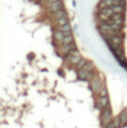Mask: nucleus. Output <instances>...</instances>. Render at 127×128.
Here are the masks:
<instances>
[{
    "label": "nucleus",
    "mask_w": 127,
    "mask_h": 128,
    "mask_svg": "<svg viewBox=\"0 0 127 128\" xmlns=\"http://www.w3.org/2000/svg\"><path fill=\"white\" fill-rule=\"evenodd\" d=\"M64 7L63 3L61 1H58V2H55V3H51V9L54 11V12H58L60 10H62Z\"/></svg>",
    "instance_id": "nucleus-1"
},
{
    "label": "nucleus",
    "mask_w": 127,
    "mask_h": 128,
    "mask_svg": "<svg viewBox=\"0 0 127 128\" xmlns=\"http://www.w3.org/2000/svg\"><path fill=\"white\" fill-rule=\"evenodd\" d=\"M102 14L104 16H106V17H112L115 13H114V11H113V9L111 7H107V8L102 10Z\"/></svg>",
    "instance_id": "nucleus-2"
},
{
    "label": "nucleus",
    "mask_w": 127,
    "mask_h": 128,
    "mask_svg": "<svg viewBox=\"0 0 127 128\" xmlns=\"http://www.w3.org/2000/svg\"><path fill=\"white\" fill-rule=\"evenodd\" d=\"M114 11V13H118V14H121L123 11H124V7L121 6V5H114L111 7Z\"/></svg>",
    "instance_id": "nucleus-3"
},
{
    "label": "nucleus",
    "mask_w": 127,
    "mask_h": 128,
    "mask_svg": "<svg viewBox=\"0 0 127 128\" xmlns=\"http://www.w3.org/2000/svg\"><path fill=\"white\" fill-rule=\"evenodd\" d=\"M55 17H56V18L59 20V19H61V18L67 17V14H66V12H65L64 10H60V11L56 12V15H55Z\"/></svg>",
    "instance_id": "nucleus-4"
},
{
    "label": "nucleus",
    "mask_w": 127,
    "mask_h": 128,
    "mask_svg": "<svg viewBox=\"0 0 127 128\" xmlns=\"http://www.w3.org/2000/svg\"><path fill=\"white\" fill-rule=\"evenodd\" d=\"M68 22H69V20H68L67 17H64V18H61V19L58 20V24H59L61 27H64V26L68 25Z\"/></svg>",
    "instance_id": "nucleus-5"
},
{
    "label": "nucleus",
    "mask_w": 127,
    "mask_h": 128,
    "mask_svg": "<svg viewBox=\"0 0 127 128\" xmlns=\"http://www.w3.org/2000/svg\"><path fill=\"white\" fill-rule=\"evenodd\" d=\"M64 36H65V35H64V33H63L62 31H58V32L55 33V38H56L57 40H59V41H64V39H65Z\"/></svg>",
    "instance_id": "nucleus-6"
},
{
    "label": "nucleus",
    "mask_w": 127,
    "mask_h": 128,
    "mask_svg": "<svg viewBox=\"0 0 127 128\" xmlns=\"http://www.w3.org/2000/svg\"><path fill=\"white\" fill-rule=\"evenodd\" d=\"M111 41L113 42V43H116V44H118V45L121 43V39H120L118 36H113Z\"/></svg>",
    "instance_id": "nucleus-7"
},
{
    "label": "nucleus",
    "mask_w": 127,
    "mask_h": 128,
    "mask_svg": "<svg viewBox=\"0 0 127 128\" xmlns=\"http://www.w3.org/2000/svg\"><path fill=\"white\" fill-rule=\"evenodd\" d=\"M63 42L65 43V44H70V43H72V42H73V36L65 37V39H64Z\"/></svg>",
    "instance_id": "nucleus-8"
},
{
    "label": "nucleus",
    "mask_w": 127,
    "mask_h": 128,
    "mask_svg": "<svg viewBox=\"0 0 127 128\" xmlns=\"http://www.w3.org/2000/svg\"><path fill=\"white\" fill-rule=\"evenodd\" d=\"M72 30V28H71V26L68 24V25H66V26H64V27H62L61 28V31L63 32V33H65V32H70Z\"/></svg>",
    "instance_id": "nucleus-9"
},
{
    "label": "nucleus",
    "mask_w": 127,
    "mask_h": 128,
    "mask_svg": "<svg viewBox=\"0 0 127 128\" xmlns=\"http://www.w3.org/2000/svg\"><path fill=\"white\" fill-rule=\"evenodd\" d=\"M81 59H82L81 56H72L71 61H72V63H78L81 61Z\"/></svg>",
    "instance_id": "nucleus-10"
},
{
    "label": "nucleus",
    "mask_w": 127,
    "mask_h": 128,
    "mask_svg": "<svg viewBox=\"0 0 127 128\" xmlns=\"http://www.w3.org/2000/svg\"><path fill=\"white\" fill-rule=\"evenodd\" d=\"M112 18L116 21V20H121L122 19V16H121V14H118V13H115L113 16H112Z\"/></svg>",
    "instance_id": "nucleus-11"
},
{
    "label": "nucleus",
    "mask_w": 127,
    "mask_h": 128,
    "mask_svg": "<svg viewBox=\"0 0 127 128\" xmlns=\"http://www.w3.org/2000/svg\"><path fill=\"white\" fill-rule=\"evenodd\" d=\"M85 64V59H81V61L79 62V68H82Z\"/></svg>",
    "instance_id": "nucleus-12"
},
{
    "label": "nucleus",
    "mask_w": 127,
    "mask_h": 128,
    "mask_svg": "<svg viewBox=\"0 0 127 128\" xmlns=\"http://www.w3.org/2000/svg\"><path fill=\"white\" fill-rule=\"evenodd\" d=\"M49 2H51V3H55V2H58V1H60V0H48Z\"/></svg>",
    "instance_id": "nucleus-13"
},
{
    "label": "nucleus",
    "mask_w": 127,
    "mask_h": 128,
    "mask_svg": "<svg viewBox=\"0 0 127 128\" xmlns=\"http://www.w3.org/2000/svg\"><path fill=\"white\" fill-rule=\"evenodd\" d=\"M102 1H104V2H106V1H107V0H102Z\"/></svg>",
    "instance_id": "nucleus-14"
}]
</instances>
